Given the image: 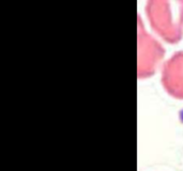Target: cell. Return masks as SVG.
<instances>
[{"mask_svg":"<svg viewBox=\"0 0 183 171\" xmlns=\"http://www.w3.org/2000/svg\"><path fill=\"white\" fill-rule=\"evenodd\" d=\"M147 15L151 27L165 41L176 43L183 34V1H149Z\"/></svg>","mask_w":183,"mask_h":171,"instance_id":"6da1fadb","label":"cell"},{"mask_svg":"<svg viewBox=\"0 0 183 171\" xmlns=\"http://www.w3.org/2000/svg\"><path fill=\"white\" fill-rule=\"evenodd\" d=\"M164 57V48L147 33L138 16V76L148 77Z\"/></svg>","mask_w":183,"mask_h":171,"instance_id":"7a4b0ae2","label":"cell"},{"mask_svg":"<svg viewBox=\"0 0 183 171\" xmlns=\"http://www.w3.org/2000/svg\"><path fill=\"white\" fill-rule=\"evenodd\" d=\"M162 83L170 95L183 98V51H178L164 64Z\"/></svg>","mask_w":183,"mask_h":171,"instance_id":"3957f363","label":"cell"}]
</instances>
